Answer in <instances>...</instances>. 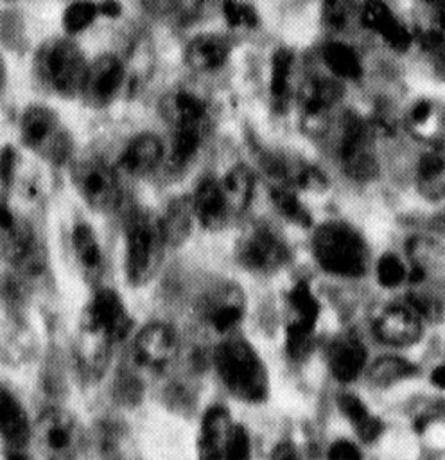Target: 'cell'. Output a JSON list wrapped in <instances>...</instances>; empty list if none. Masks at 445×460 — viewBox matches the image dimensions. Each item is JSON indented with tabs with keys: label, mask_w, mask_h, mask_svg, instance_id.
Returning <instances> with one entry per match:
<instances>
[{
	"label": "cell",
	"mask_w": 445,
	"mask_h": 460,
	"mask_svg": "<svg viewBox=\"0 0 445 460\" xmlns=\"http://www.w3.org/2000/svg\"><path fill=\"white\" fill-rule=\"evenodd\" d=\"M217 183L230 214H240L248 208L253 194V174L246 165H233Z\"/></svg>",
	"instance_id": "obj_30"
},
{
	"label": "cell",
	"mask_w": 445,
	"mask_h": 460,
	"mask_svg": "<svg viewBox=\"0 0 445 460\" xmlns=\"http://www.w3.org/2000/svg\"><path fill=\"white\" fill-rule=\"evenodd\" d=\"M70 180L88 208L100 214L113 212L122 198L117 172L102 158L86 156L70 167Z\"/></svg>",
	"instance_id": "obj_9"
},
{
	"label": "cell",
	"mask_w": 445,
	"mask_h": 460,
	"mask_svg": "<svg viewBox=\"0 0 445 460\" xmlns=\"http://www.w3.org/2000/svg\"><path fill=\"white\" fill-rule=\"evenodd\" d=\"M190 203H192L194 219L208 232L221 230L230 217V212L219 190L217 180L206 178L199 181L194 196L190 198Z\"/></svg>",
	"instance_id": "obj_24"
},
{
	"label": "cell",
	"mask_w": 445,
	"mask_h": 460,
	"mask_svg": "<svg viewBox=\"0 0 445 460\" xmlns=\"http://www.w3.org/2000/svg\"><path fill=\"white\" fill-rule=\"evenodd\" d=\"M231 52L228 38L214 32L194 36L185 49V63L196 72H212L221 68Z\"/></svg>",
	"instance_id": "obj_23"
},
{
	"label": "cell",
	"mask_w": 445,
	"mask_h": 460,
	"mask_svg": "<svg viewBox=\"0 0 445 460\" xmlns=\"http://www.w3.org/2000/svg\"><path fill=\"white\" fill-rule=\"evenodd\" d=\"M366 347L355 332L337 334L327 350V365L339 383H350L359 377L366 367Z\"/></svg>",
	"instance_id": "obj_18"
},
{
	"label": "cell",
	"mask_w": 445,
	"mask_h": 460,
	"mask_svg": "<svg viewBox=\"0 0 445 460\" xmlns=\"http://www.w3.org/2000/svg\"><path fill=\"white\" fill-rule=\"evenodd\" d=\"M86 66L84 52L75 41L65 36L45 40L32 58L36 83L45 92L65 99L79 97Z\"/></svg>",
	"instance_id": "obj_3"
},
{
	"label": "cell",
	"mask_w": 445,
	"mask_h": 460,
	"mask_svg": "<svg viewBox=\"0 0 445 460\" xmlns=\"http://www.w3.org/2000/svg\"><path fill=\"white\" fill-rule=\"evenodd\" d=\"M407 255L411 259V271L407 273L411 286H422L432 275L443 271V252L441 246L429 237L416 235L407 241Z\"/></svg>",
	"instance_id": "obj_27"
},
{
	"label": "cell",
	"mask_w": 445,
	"mask_h": 460,
	"mask_svg": "<svg viewBox=\"0 0 445 460\" xmlns=\"http://www.w3.org/2000/svg\"><path fill=\"white\" fill-rule=\"evenodd\" d=\"M194 221L190 198H176L165 208L163 217H160L161 230L167 241V246H179L190 235Z\"/></svg>",
	"instance_id": "obj_31"
},
{
	"label": "cell",
	"mask_w": 445,
	"mask_h": 460,
	"mask_svg": "<svg viewBox=\"0 0 445 460\" xmlns=\"http://www.w3.org/2000/svg\"><path fill=\"white\" fill-rule=\"evenodd\" d=\"M222 460H251V440L248 429L242 424L231 426Z\"/></svg>",
	"instance_id": "obj_42"
},
{
	"label": "cell",
	"mask_w": 445,
	"mask_h": 460,
	"mask_svg": "<svg viewBox=\"0 0 445 460\" xmlns=\"http://www.w3.org/2000/svg\"><path fill=\"white\" fill-rule=\"evenodd\" d=\"M203 142V126L174 128L170 162L174 165H185L199 149Z\"/></svg>",
	"instance_id": "obj_37"
},
{
	"label": "cell",
	"mask_w": 445,
	"mask_h": 460,
	"mask_svg": "<svg viewBox=\"0 0 445 460\" xmlns=\"http://www.w3.org/2000/svg\"><path fill=\"white\" fill-rule=\"evenodd\" d=\"M231 426L230 411L224 406H210L201 419L197 433V458L222 460Z\"/></svg>",
	"instance_id": "obj_20"
},
{
	"label": "cell",
	"mask_w": 445,
	"mask_h": 460,
	"mask_svg": "<svg viewBox=\"0 0 445 460\" xmlns=\"http://www.w3.org/2000/svg\"><path fill=\"white\" fill-rule=\"evenodd\" d=\"M178 352L174 331L165 323H149L140 329L133 341V361L145 372H161Z\"/></svg>",
	"instance_id": "obj_14"
},
{
	"label": "cell",
	"mask_w": 445,
	"mask_h": 460,
	"mask_svg": "<svg viewBox=\"0 0 445 460\" xmlns=\"http://www.w3.org/2000/svg\"><path fill=\"white\" fill-rule=\"evenodd\" d=\"M32 442L41 460H77L83 429L70 411L48 408L32 424Z\"/></svg>",
	"instance_id": "obj_7"
},
{
	"label": "cell",
	"mask_w": 445,
	"mask_h": 460,
	"mask_svg": "<svg viewBox=\"0 0 445 460\" xmlns=\"http://www.w3.org/2000/svg\"><path fill=\"white\" fill-rule=\"evenodd\" d=\"M97 11H99V16L117 18L122 13V5L117 2H104V4H97Z\"/></svg>",
	"instance_id": "obj_46"
},
{
	"label": "cell",
	"mask_w": 445,
	"mask_h": 460,
	"mask_svg": "<svg viewBox=\"0 0 445 460\" xmlns=\"http://www.w3.org/2000/svg\"><path fill=\"white\" fill-rule=\"evenodd\" d=\"M375 129L359 113L346 110L339 120L337 156L345 172L357 180L368 181L379 172L371 140Z\"/></svg>",
	"instance_id": "obj_6"
},
{
	"label": "cell",
	"mask_w": 445,
	"mask_h": 460,
	"mask_svg": "<svg viewBox=\"0 0 445 460\" xmlns=\"http://www.w3.org/2000/svg\"><path fill=\"white\" fill-rule=\"evenodd\" d=\"M343 97V86L330 77L310 79L301 92L303 124L309 129H319L330 108Z\"/></svg>",
	"instance_id": "obj_19"
},
{
	"label": "cell",
	"mask_w": 445,
	"mask_h": 460,
	"mask_svg": "<svg viewBox=\"0 0 445 460\" xmlns=\"http://www.w3.org/2000/svg\"><path fill=\"white\" fill-rule=\"evenodd\" d=\"M316 262L330 275L343 279L362 277L370 264L364 237L345 221H327L312 234Z\"/></svg>",
	"instance_id": "obj_4"
},
{
	"label": "cell",
	"mask_w": 445,
	"mask_h": 460,
	"mask_svg": "<svg viewBox=\"0 0 445 460\" xmlns=\"http://www.w3.org/2000/svg\"><path fill=\"white\" fill-rule=\"evenodd\" d=\"M79 325L83 334L113 345L131 332L133 318L115 289L99 288L83 309Z\"/></svg>",
	"instance_id": "obj_10"
},
{
	"label": "cell",
	"mask_w": 445,
	"mask_h": 460,
	"mask_svg": "<svg viewBox=\"0 0 445 460\" xmlns=\"http://www.w3.org/2000/svg\"><path fill=\"white\" fill-rule=\"evenodd\" d=\"M285 243L266 225L248 226L235 241V261L251 273L271 275L289 262Z\"/></svg>",
	"instance_id": "obj_11"
},
{
	"label": "cell",
	"mask_w": 445,
	"mask_h": 460,
	"mask_svg": "<svg viewBox=\"0 0 445 460\" xmlns=\"http://www.w3.org/2000/svg\"><path fill=\"white\" fill-rule=\"evenodd\" d=\"M271 460H301V456L291 442H280L273 447Z\"/></svg>",
	"instance_id": "obj_45"
},
{
	"label": "cell",
	"mask_w": 445,
	"mask_h": 460,
	"mask_svg": "<svg viewBox=\"0 0 445 460\" xmlns=\"http://www.w3.org/2000/svg\"><path fill=\"white\" fill-rule=\"evenodd\" d=\"M126 68L115 54H100L88 63L79 97L90 108H106L120 93Z\"/></svg>",
	"instance_id": "obj_12"
},
{
	"label": "cell",
	"mask_w": 445,
	"mask_h": 460,
	"mask_svg": "<svg viewBox=\"0 0 445 460\" xmlns=\"http://www.w3.org/2000/svg\"><path fill=\"white\" fill-rule=\"evenodd\" d=\"M217 374L228 392L249 404L262 402L269 395V376L264 361L242 336H228L214 350Z\"/></svg>",
	"instance_id": "obj_1"
},
{
	"label": "cell",
	"mask_w": 445,
	"mask_h": 460,
	"mask_svg": "<svg viewBox=\"0 0 445 460\" xmlns=\"http://www.w3.org/2000/svg\"><path fill=\"white\" fill-rule=\"evenodd\" d=\"M165 117L172 128L203 126L206 117V104L190 90H176L163 101Z\"/></svg>",
	"instance_id": "obj_28"
},
{
	"label": "cell",
	"mask_w": 445,
	"mask_h": 460,
	"mask_svg": "<svg viewBox=\"0 0 445 460\" xmlns=\"http://www.w3.org/2000/svg\"><path fill=\"white\" fill-rule=\"evenodd\" d=\"M99 16L97 11V4H90V2H75L70 4L65 11H63V29L66 34H79L84 29H88L95 18Z\"/></svg>",
	"instance_id": "obj_39"
},
{
	"label": "cell",
	"mask_w": 445,
	"mask_h": 460,
	"mask_svg": "<svg viewBox=\"0 0 445 460\" xmlns=\"http://www.w3.org/2000/svg\"><path fill=\"white\" fill-rule=\"evenodd\" d=\"M197 311L214 331L230 332L244 316L246 296L240 286L222 282L205 293V296L199 300Z\"/></svg>",
	"instance_id": "obj_13"
},
{
	"label": "cell",
	"mask_w": 445,
	"mask_h": 460,
	"mask_svg": "<svg viewBox=\"0 0 445 460\" xmlns=\"http://www.w3.org/2000/svg\"><path fill=\"white\" fill-rule=\"evenodd\" d=\"M5 460H34L25 449L22 451H5Z\"/></svg>",
	"instance_id": "obj_48"
},
{
	"label": "cell",
	"mask_w": 445,
	"mask_h": 460,
	"mask_svg": "<svg viewBox=\"0 0 445 460\" xmlns=\"http://www.w3.org/2000/svg\"><path fill=\"white\" fill-rule=\"evenodd\" d=\"M418 183L427 198L441 199L443 196V155L440 149L422 155L418 162Z\"/></svg>",
	"instance_id": "obj_36"
},
{
	"label": "cell",
	"mask_w": 445,
	"mask_h": 460,
	"mask_svg": "<svg viewBox=\"0 0 445 460\" xmlns=\"http://www.w3.org/2000/svg\"><path fill=\"white\" fill-rule=\"evenodd\" d=\"M409 300V307L425 320H438L441 318L443 313V304H441V296L434 295L431 291V288H425V284L422 286H413V289L407 295Z\"/></svg>",
	"instance_id": "obj_38"
},
{
	"label": "cell",
	"mask_w": 445,
	"mask_h": 460,
	"mask_svg": "<svg viewBox=\"0 0 445 460\" xmlns=\"http://www.w3.org/2000/svg\"><path fill=\"white\" fill-rule=\"evenodd\" d=\"M222 16L226 23L235 29H253L258 23L257 9L244 2H224Z\"/></svg>",
	"instance_id": "obj_41"
},
{
	"label": "cell",
	"mask_w": 445,
	"mask_h": 460,
	"mask_svg": "<svg viewBox=\"0 0 445 460\" xmlns=\"http://www.w3.org/2000/svg\"><path fill=\"white\" fill-rule=\"evenodd\" d=\"M292 68H294V52L287 47H280L278 50H275L271 58L269 90L276 102H285L289 97Z\"/></svg>",
	"instance_id": "obj_35"
},
{
	"label": "cell",
	"mask_w": 445,
	"mask_h": 460,
	"mask_svg": "<svg viewBox=\"0 0 445 460\" xmlns=\"http://www.w3.org/2000/svg\"><path fill=\"white\" fill-rule=\"evenodd\" d=\"M285 302V352L291 359L301 361L310 354L314 345L319 302L310 286L303 280L289 289Z\"/></svg>",
	"instance_id": "obj_8"
},
{
	"label": "cell",
	"mask_w": 445,
	"mask_h": 460,
	"mask_svg": "<svg viewBox=\"0 0 445 460\" xmlns=\"http://www.w3.org/2000/svg\"><path fill=\"white\" fill-rule=\"evenodd\" d=\"M431 381L434 386L438 388H443L445 386V367L443 365H438L432 374H431Z\"/></svg>",
	"instance_id": "obj_47"
},
{
	"label": "cell",
	"mask_w": 445,
	"mask_h": 460,
	"mask_svg": "<svg viewBox=\"0 0 445 460\" xmlns=\"http://www.w3.org/2000/svg\"><path fill=\"white\" fill-rule=\"evenodd\" d=\"M361 22L370 31L377 32L397 52H406L411 47V34L407 27L395 16L384 2H368L362 5Z\"/></svg>",
	"instance_id": "obj_21"
},
{
	"label": "cell",
	"mask_w": 445,
	"mask_h": 460,
	"mask_svg": "<svg viewBox=\"0 0 445 460\" xmlns=\"http://www.w3.org/2000/svg\"><path fill=\"white\" fill-rule=\"evenodd\" d=\"M23 147L52 165H65L74 156V138L61 117L45 104L27 106L18 122Z\"/></svg>",
	"instance_id": "obj_5"
},
{
	"label": "cell",
	"mask_w": 445,
	"mask_h": 460,
	"mask_svg": "<svg viewBox=\"0 0 445 460\" xmlns=\"http://www.w3.org/2000/svg\"><path fill=\"white\" fill-rule=\"evenodd\" d=\"M0 255L16 264L34 257V234L29 223L0 201Z\"/></svg>",
	"instance_id": "obj_17"
},
{
	"label": "cell",
	"mask_w": 445,
	"mask_h": 460,
	"mask_svg": "<svg viewBox=\"0 0 445 460\" xmlns=\"http://www.w3.org/2000/svg\"><path fill=\"white\" fill-rule=\"evenodd\" d=\"M269 198L284 219H287L289 223H292L300 228H310L312 216H310L309 208L298 199L292 187L275 181L269 187Z\"/></svg>",
	"instance_id": "obj_32"
},
{
	"label": "cell",
	"mask_w": 445,
	"mask_h": 460,
	"mask_svg": "<svg viewBox=\"0 0 445 460\" xmlns=\"http://www.w3.org/2000/svg\"><path fill=\"white\" fill-rule=\"evenodd\" d=\"M407 277L404 262L395 253H384L377 262V280L382 288H397Z\"/></svg>",
	"instance_id": "obj_40"
},
{
	"label": "cell",
	"mask_w": 445,
	"mask_h": 460,
	"mask_svg": "<svg viewBox=\"0 0 445 460\" xmlns=\"http://www.w3.org/2000/svg\"><path fill=\"white\" fill-rule=\"evenodd\" d=\"M375 336L393 347L414 345L422 336V318L402 304L388 305L373 322Z\"/></svg>",
	"instance_id": "obj_15"
},
{
	"label": "cell",
	"mask_w": 445,
	"mask_h": 460,
	"mask_svg": "<svg viewBox=\"0 0 445 460\" xmlns=\"http://www.w3.org/2000/svg\"><path fill=\"white\" fill-rule=\"evenodd\" d=\"M327 458L328 460H362V453L355 442L339 438L330 444L327 451Z\"/></svg>",
	"instance_id": "obj_44"
},
{
	"label": "cell",
	"mask_w": 445,
	"mask_h": 460,
	"mask_svg": "<svg viewBox=\"0 0 445 460\" xmlns=\"http://www.w3.org/2000/svg\"><path fill=\"white\" fill-rule=\"evenodd\" d=\"M353 5L348 2H327L323 4V23L334 31H343L352 20Z\"/></svg>",
	"instance_id": "obj_43"
},
{
	"label": "cell",
	"mask_w": 445,
	"mask_h": 460,
	"mask_svg": "<svg viewBox=\"0 0 445 460\" xmlns=\"http://www.w3.org/2000/svg\"><path fill=\"white\" fill-rule=\"evenodd\" d=\"M337 406L362 442L371 444L382 435L384 422L373 415L355 394H341L337 397Z\"/></svg>",
	"instance_id": "obj_29"
},
{
	"label": "cell",
	"mask_w": 445,
	"mask_h": 460,
	"mask_svg": "<svg viewBox=\"0 0 445 460\" xmlns=\"http://www.w3.org/2000/svg\"><path fill=\"white\" fill-rule=\"evenodd\" d=\"M124 248L127 282L136 288L149 284L156 277L167 250L160 216L145 207L133 208L124 226Z\"/></svg>",
	"instance_id": "obj_2"
},
{
	"label": "cell",
	"mask_w": 445,
	"mask_h": 460,
	"mask_svg": "<svg viewBox=\"0 0 445 460\" xmlns=\"http://www.w3.org/2000/svg\"><path fill=\"white\" fill-rule=\"evenodd\" d=\"M418 374V367L404 358L384 356L379 358L368 370V377L375 386L386 388Z\"/></svg>",
	"instance_id": "obj_34"
},
{
	"label": "cell",
	"mask_w": 445,
	"mask_h": 460,
	"mask_svg": "<svg viewBox=\"0 0 445 460\" xmlns=\"http://www.w3.org/2000/svg\"><path fill=\"white\" fill-rule=\"evenodd\" d=\"M0 438L5 451H22L32 440V422L22 401L0 385Z\"/></svg>",
	"instance_id": "obj_16"
},
{
	"label": "cell",
	"mask_w": 445,
	"mask_h": 460,
	"mask_svg": "<svg viewBox=\"0 0 445 460\" xmlns=\"http://www.w3.org/2000/svg\"><path fill=\"white\" fill-rule=\"evenodd\" d=\"M163 158V144L153 133L133 137L118 158V167L133 178H142L153 172Z\"/></svg>",
	"instance_id": "obj_22"
},
{
	"label": "cell",
	"mask_w": 445,
	"mask_h": 460,
	"mask_svg": "<svg viewBox=\"0 0 445 460\" xmlns=\"http://www.w3.org/2000/svg\"><path fill=\"white\" fill-rule=\"evenodd\" d=\"M70 243L75 262L83 271L84 279L90 282H97L104 268V253L93 228L86 223H77L72 228Z\"/></svg>",
	"instance_id": "obj_26"
},
{
	"label": "cell",
	"mask_w": 445,
	"mask_h": 460,
	"mask_svg": "<svg viewBox=\"0 0 445 460\" xmlns=\"http://www.w3.org/2000/svg\"><path fill=\"white\" fill-rule=\"evenodd\" d=\"M5 81H7V68H5V61L2 58V54H0V92L4 90Z\"/></svg>",
	"instance_id": "obj_49"
},
{
	"label": "cell",
	"mask_w": 445,
	"mask_h": 460,
	"mask_svg": "<svg viewBox=\"0 0 445 460\" xmlns=\"http://www.w3.org/2000/svg\"><path fill=\"white\" fill-rule=\"evenodd\" d=\"M407 128L422 142L441 147L443 142V106L434 99H420L407 111Z\"/></svg>",
	"instance_id": "obj_25"
},
{
	"label": "cell",
	"mask_w": 445,
	"mask_h": 460,
	"mask_svg": "<svg viewBox=\"0 0 445 460\" xmlns=\"http://www.w3.org/2000/svg\"><path fill=\"white\" fill-rule=\"evenodd\" d=\"M323 61L339 79H357L362 75L357 52L345 41H328L323 49Z\"/></svg>",
	"instance_id": "obj_33"
}]
</instances>
